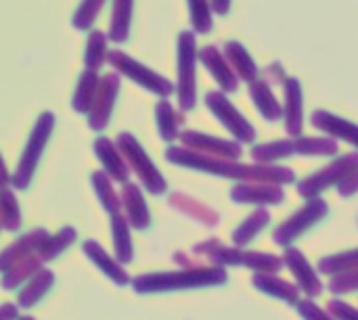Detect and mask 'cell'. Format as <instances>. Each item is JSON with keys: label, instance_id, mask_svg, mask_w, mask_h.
Wrapping results in <instances>:
<instances>
[{"label": "cell", "instance_id": "cell-13", "mask_svg": "<svg viewBox=\"0 0 358 320\" xmlns=\"http://www.w3.org/2000/svg\"><path fill=\"white\" fill-rule=\"evenodd\" d=\"M222 52H224L227 61L231 63V67L235 69V73L239 75V80H245L250 84L258 80V65H256V61L252 59V54L245 50V46L241 42L229 40L222 46Z\"/></svg>", "mask_w": 358, "mask_h": 320}, {"label": "cell", "instance_id": "cell-16", "mask_svg": "<svg viewBox=\"0 0 358 320\" xmlns=\"http://www.w3.org/2000/svg\"><path fill=\"white\" fill-rule=\"evenodd\" d=\"M99 86H101V78L96 71H92V69L82 71L78 88L73 92V109L78 113H90L92 111V105H94L96 94H99Z\"/></svg>", "mask_w": 358, "mask_h": 320}, {"label": "cell", "instance_id": "cell-10", "mask_svg": "<svg viewBox=\"0 0 358 320\" xmlns=\"http://www.w3.org/2000/svg\"><path fill=\"white\" fill-rule=\"evenodd\" d=\"M199 61L203 63V67L212 73V78L218 82V86L224 92H235L239 88V75L227 61L224 52L218 50V46H212V44L203 46L199 50Z\"/></svg>", "mask_w": 358, "mask_h": 320}, {"label": "cell", "instance_id": "cell-9", "mask_svg": "<svg viewBox=\"0 0 358 320\" xmlns=\"http://www.w3.org/2000/svg\"><path fill=\"white\" fill-rule=\"evenodd\" d=\"M185 149L203 153V155H212V157H222V159H237L241 155V147L237 143L231 140H222V138H214L195 130H187L180 134Z\"/></svg>", "mask_w": 358, "mask_h": 320}, {"label": "cell", "instance_id": "cell-14", "mask_svg": "<svg viewBox=\"0 0 358 320\" xmlns=\"http://www.w3.org/2000/svg\"><path fill=\"white\" fill-rule=\"evenodd\" d=\"M250 96H252L254 105L258 107V111H260V115H262L264 119H268V122L281 119L283 109H281L279 101L275 99V94H273V90H271V86H268L266 80H256V82H252V84H250Z\"/></svg>", "mask_w": 358, "mask_h": 320}, {"label": "cell", "instance_id": "cell-7", "mask_svg": "<svg viewBox=\"0 0 358 320\" xmlns=\"http://www.w3.org/2000/svg\"><path fill=\"white\" fill-rule=\"evenodd\" d=\"M355 170H358V153H350V155H346V157H342V159L329 163L325 170L313 174L308 180H304V182L300 184V193L313 197V195H317L319 191H323L325 187H331V184H336V182H340V180L350 178V176L355 174Z\"/></svg>", "mask_w": 358, "mask_h": 320}, {"label": "cell", "instance_id": "cell-11", "mask_svg": "<svg viewBox=\"0 0 358 320\" xmlns=\"http://www.w3.org/2000/svg\"><path fill=\"white\" fill-rule=\"evenodd\" d=\"M285 88V107H283V115H285V130L292 136H300L302 132V124H304V101H302V86L296 78H287V82L283 84Z\"/></svg>", "mask_w": 358, "mask_h": 320}, {"label": "cell", "instance_id": "cell-8", "mask_svg": "<svg viewBox=\"0 0 358 320\" xmlns=\"http://www.w3.org/2000/svg\"><path fill=\"white\" fill-rule=\"evenodd\" d=\"M117 92H120V73L103 75L96 101L92 105V111L88 113V124H90L92 130H105V126L109 124Z\"/></svg>", "mask_w": 358, "mask_h": 320}, {"label": "cell", "instance_id": "cell-25", "mask_svg": "<svg viewBox=\"0 0 358 320\" xmlns=\"http://www.w3.org/2000/svg\"><path fill=\"white\" fill-rule=\"evenodd\" d=\"M231 2H233V0H212L214 13H216L218 17H224V15H229V10H231Z\"/></svg>", "mask_w": 358, "mask_h": 320}, {"label": "cell", "instance_id": "cell-2", "mask_svg": "<svg viewBox=\"0 0 358 320\" xmlns=\"http://www.w3.org/2000/svg\"><path fill=\"white\" fill-rule=\"evenodd\" d=\"M197 34L195 31H180L178 34V105L182 111H191L197 103Z\"/></svg>", "mask_w": 358, "mask_h": 320}, {"label": "cell", "instance_id": "cell-21", "mask_svg": "<svg viewBox=\"0 0 358 320\" xmlns=\"http://www.w3.org/2000/svg\"><path fill=\"white\" fill-rule=\"evenodd\" d=\"M296 153V143L294 140H277L271 145H258L252 149V157L258 163H273L277 159H283L287 155Z\"/></svg>", "mask_w": 358, "mask_h": 320}, {"label": "cell", "instance_id": "cell-19", "mask_svg": "<svg viewBox=\"0 0 358 320\" xmlns=\"http://www.w3.org/2000/svg\"><path fill=\"white\" fill-rule=\"evenodd\" d=\"M191 13V27L195 34H210L214 27V6L212 0H187Z\"/></svg>", "mask_w": 358, "mask_h": 320}, {"label": "cell", "instance_id": "cell-6", "mask_svg": "<svg viewBox=\"0 0 358 320\" xmlns=\"http://www.w3.org/2000/svg\"><path fill=\"white\" fill-rule=\"evenodd\" d=\"M117 149L122 151V155L128 159V163L134 168V172L143 178V182L153 191V193H162L164 191V180L162 174L157 172V168L153 166V161L147 157V153L143 151V147L138 145V140L124 132L117 136Z\"/></svg>", "mask_w": 358, "mask_h": 320}, {"label": "cell", "instance_id": "cell-20", "mask_svg": "<svg viewBox=\"0 0 358 320\" xmlns=\"http://www.w3.org/2000/svg\"><path fill=\"white\" fill-rule=\"evenodd\" d=\"M155 113H157V128H159V136L168 143L176 140L180 136L178 132V117H176V111L172 109L170 101L162 99L155 107Z\"/></svg>", "mask_w": 358, "mask_h": 320}, {"label": "cell", "instance_id": "cell-5", "mask_svg": "<svg viewBox=\"0 0 358 320\" xmlns=\"http://www.w3.org/2000/svg\"><path fill=\"white\" fill-rule=\"evenodd\" d=\"M206 105L212 109L218 122L224 124V128L239 140V143H252L256 138L254 126L235 109V105L222 94V92H208Z\"/></svg>", "mask_w": 358, "mask_h": 320}, {"label": "cell", "instance_id": "cell-22", "mask_svg": "<svg viewBox=\"0 0 358 320\" xmlns=\"http://www.w3.org/2000/svg\"><path fill=\"white\" fill-rule=\"evenodd\" d=\"M105 2L107 0H82L80 6H78V10L73 13L71 25L76 29H80V31H88L94 25V21H96L101 8L105 6Z\"/></svg>", "mask_w": 358, "mask_h": 320}, {"label": "cell", "instance_id": "cell-24", "mask_svg": "<svg viewBox=\"0 0 358 320\" xmlns=\"http://www.w3.org/2000/svg\"><path fill=\"white\" fill-rule=\"evenodd\" d=\"M266 80H273V82H287V78H285V73H281V65L279 63H275L271 69H266Z\"/></svg>", "mask_w": 358, "mask_h": 320}, {"label": "cell", "instance_id": "cell-18", "mask_svg": "<svg viewBox=\"0 0 358 320\" xmlns=\"http://www.w3.org/2000/svg\"><path fill=\"white\" fill-rule=\"evenodd\" d=\"M107 40H109V34H105L101 29H92L88 34V42H86V50H84V65H86V69L99 71L107 63V59H109Z\"/></svg>", "mask_w": 358, "mask_h": 320}, {"label": "cell", "instance_id": "cell-15", "mask_svg": "<svg viewBox=\"0 0 358 320\" xmlns=\"http://www.w3.org/2000/svg\"><path fill=\"white\" fill-rule=\"evenodd\" d=\"M132 10H134V0H113L109 40H113L117 44H124L128 40L130 25H132Z\"/></svg>", "mask_w": 358, "mask_h": 320}, {"label": "cell", "instance_id": "cell-3", "mask_svg": "<svg viewBox=\"0 0 358 320\" xmlns=\"http://www.w3.org/2000/svg\"><path fill=\"white\" fill-rule=\"evenodd\" d=\"M107 63H109L120 75H126V78L132 80L134 84H138V86L151 90L153 94H157V96H162V99L170 96V94L176 90V86H174L170 80H166L164 75H159L157 71L149 69L147 65H143L141 61L132 59L130 54H126V52H122V50H111Z\"/></svg>", "mask_w": 358, "mask_h": 320}, {"label": "cell", "instance_id": "cell-1", "mask_svg": "<svg viewBox=\"0 0 358 320\" xmlns=\"http://www.w3.org/2000/svg\"><path fill=\"white\" fill-rule=\"evenodd\" d=\"M166 159H170L176 166H187L220 176H229L235 180H266V182H292L294 172L285 168H275V166H241L235 163L233 159H222V157H212L203 155L191 149L182 147H168Z\"/></svg>", "mask_w": 358, "mask_h": 320}, {"label": "cell", "instance_id": "cell-17", "mask_svg": "<svg viewBox=\"0 0 358 320\" xmlns=\"http://www.w3.org/2000/svg\"><path fill=\"white\" fill-rule=\"evenodd\" d=\"M94 153L113 178H117L120 182L128 180V168H126V163L117 151V145H113L109 138H99L94 143Z\"/></svg>", "mask_w": 358, "mask_h": 320}, {"label": "cell", "instance_id": "cell-4", "mask_svg": "<svg viewBox=\"0 0 358 320\" xmlns=\"http://www.w3.org/2000/svg\"><path fill=\"white\" fill-rule=\"evenodd\" d=\"M52 126H55V115L52 113L46 111V113H42L38 117V122L34 126V132H31V136L27 140V147H25V151L21 155V161L17 166V172H15V184L17 187H21V189L27 187V182H29L34 170H36V163H38V159H40V155L44 151V145H46V140H48V136L52 132Z\"/></svg>", "mask_w": 358, "mask_h": 320}, {"label": "cell", "instance_id": "cell-12", "mask_svg": "<svg viewBox=\"0 0 358 320\" xmlns=\"http://www.w3.org/2000/svg\"><path fill=\"white\" fill-rule=\"evenodd\" d=\"M313 126L323 130L325 134L334 136V138H340V140H346L350 143L352 147L358 149V126L348 122V119H342L329 111H315L313 113Z\"/></svg>", "mask_w": 358, "mask_h": 320}, {"label": "cell", "instance_id": "cell-23", "mask_svg": "<svg viewBox=\"0 0 358 320\" xmlns=\"http://www.w3.org/2000/svg\"><path fill=\"white\" fill-rule=\"evenodd\" d=\"M296 153L302 155H336L338 143L334 138H296Z\"/></svg>", "mask_w": 358, "mask_h": 320}]
</instances>
